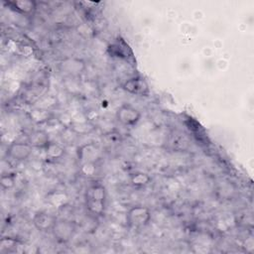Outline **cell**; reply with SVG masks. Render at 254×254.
Returning a JSON list of instances; mask_svg holds the SVG:
<instances>
[{"label":"cell","instance_id":"cell-6","mask_svg":"<svg viewBox=\"0 0 254 254\" xmlns=\"http://www.w3.org/2000/svg\"><path fill=\"white\" fill-rule=\"evenodd\" d=\"M33 151V147L28 142H12L7 148V155L9 158L22 162L27 160Z\"/></svg>","mask_w":254,"mask_h":254},{"label":"cell","instance_id":"cell-14","mask_svg":"<svg viewBox=\"0 0 254 254\" xmlns=\"http://www.w3.org/2000/svg\"><path fill=\"white\" fill-rule=\"evenodd\" d=\"M15 184L14 174H3L1 176V186L4 190H9L13 188Z\"/></svg>","mask_w":254,"mask_h":254},{"label":"cell","instance_id":"cell-11","mask_svg":"<svg viewBox=\"0 0 254 254\" xmlns=\"http://www.w3.org/2000/svg\"><path fill=\"white\" fill-rule=\"evenodd\" d=\"M27 142L33 148H46L47 145L50 143L49 135L43 130H36L29 135Z\"/></svg>","mask_w":254,"mask_h":254},{"label":"cell","instance_id":"cell-5","mask_svg":"<svg viewBox=\"0 0 254 254\" xmlns=\"http://www.w3.org/2000/svg\"><path fill=\"white\" fill-rule=\"evenodd\" d=\"M117 121L126 127H133L141 119L140 111L130 104L121 105L116 111Z\"/></svg>","mask_w":254,"mask_h":254},{"label":"cell","instance_id":"cell-7","mask_svg":"<svg viewBox=\"0 0 254 254\" xmlns=\"http://www.w3.org/2000/svg\"><path fill=\"white\" fill-rule=\"evenodd\" d=\"M58 219L55 215L46 211H39L33 217V224L40 232L52 231Z\"/></svg>","mask_w":254,"mask_h":254},{"label":"cell","instance_id":"cell-13","mask_svg":"<svg viewBox=\"0 0 254 254\" xmlns=\"http://www.w3.org/2000/svg\"><path fill=\"white\" fill-rule=\"evenodd\" d=\"M47 157L51 160H58L61 159L64 155V150L57 143L50 142L47 147L45 148Z\"/></svg>","mask_w":254,"mask_h":254},{"label":"cell","instance_id":"cell-10","mask_svg":"<svg viewBox=\"0 0 254 254\" xmlns=\"http://www.w3.org/2000/svg\"><path fill=\"white\" fill-rule=\"evenodd\" d=\"M7 4L12 10L24 15L33 14L37 9V3L32 0L9 1Z\"/></svg>","mask_w":254,"mask_h":254},{"label":"cell","instance_id":"cell-12","mask_svg":"<svg viewBox=\"0 0 254 254\" xmlns=\"http://www.w3.org/2000/svg\"><path fill=\"white\" fill-rule=\"evenodd\" d=\"M130 183L135 188H143L151 183V177L143 172H137L131 175Z\"/></svg>","mask_w":254,"mask_h":254},{"label":"cell","instance_id":"cell-8","mask_svg":"<svg viewBox=\"0 0 254 254\" xmlns=\"http://www.w3.org/2000/svg\"><path fill=\"white\" fill-rule=\"evenodd\" d=\"M74 230H75V227L71 221L58 220L57 223L55 224L52 232H53L54 236L59 241L66 242L72 237Z\"/></svg>","mask_w":254,"mask_h":254},{"label":"cell","instance_id":"cell-9","mask_svg":"<svg viewBox=\"0 0 254 254\" xmlns=\"http://www.w3.org/2000/svg\"><path fill=\"white\" fill-rule=\"evenodd\" d=\"M61 70L69 75H78L85 69V64L82 60L76 58H67L61 62Z\"/></svg>","mask_w":254,"mask_h":254},{"label":"cell","instance_id":"cell-2","mask_svg":"<svg viewBox=\"0 0 254 254\" xmlns=\"http://www.w3.org/2000/svg\"><path fill=\"white\" fill-rule=\"evenodd\" d=\"M151 211L143 205H135L131 207L126 214V220L131 228L139 229L149 224L151 220Z\"/></svg>","mask_w":254,"mask_h":254},{"label":"cell","instance_id":"cell-3","mask_svg":"<svg viewBox=\"0 0 254 254\" xmlns=\"http://www.w3.org/2000/svg\"><path fill=\"white\" fill-rule=\"evenodd\" d=\"M121 88L124 91H126L127 93L133 94L136 96L147 97L150 94V86H149L147 80L141 75L132 76V77L126 79L122 83Z\"/></svg>","mask_w":254,"mask_h":254},{"label":"cell","instance_id":"cell-1","mask_svg":"<svg viewBox=\"0 0 254 254\" xmlns=\"http://www.w3.org/2000/svg\"><path fill=\"white\" fill-rule=\"evenodd\" d=\"M86 209L93 216H101L105 211L106 189L101 184H94L88 187L84 193Z\"/></svg>","mask_w":254,"mask_h":254},{"label":"cell","instance_id":"cell-4","mask_svg":"<svg viewBox=\"0 0 254 254\" xmlns=\"http://www.w3.org/2000/svg\"><path fill=\"white\" fill-rule=\"evenodd\" d=\"M107 53L110 57L121 59L126 62L134 61V54L130 46L124 41V39L118 37L107 47Z\"/></svg>","mask_w":254,"mask_h":254},{"label":"cell","instance_id":"cell-15","mask_svg":"<svg viewBox=\"0 0 254 254\" xmlns=\"http://www.w3.org/2000/svg\"><path fill=\"white\" fill-rule=\"evenodd\" d=\"M17 240L11 237H3L0 240V251H8L17 245Z\"/></svg>","mask_w":254,"mask_h":254}]
</instances>
